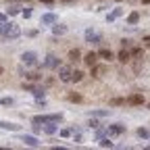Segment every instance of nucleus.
Listing matches in <instances>:
<instances>
[{"label": "nucleus", "mask_w": 150, "mask_h": 150, "mask_svg": "<svg viewBox=\"0 0 150 150\" xmlns=\"http://www.w3.org/2000/svg\"><path fill=\"white\" fill-rule=\"evenodd\" d=\"M61 2H73V0H61Z\"/></svg>", "instance_id": "4c0bfd02"}, {"label": "nucleus", "mask_w": 150, "mask_h": 150, "mask_svg": "<svg viewBox=\"0 0 150 150\" xmlns=\"http://www.w3.org/2000/svg\"><path fill=\"white\" fill-rule=\"evenodd\" d=\"M121 15H123V11H121V8H115L110 15H106V21H108V23H112V21H115L117 17H121Z\"/></svg>", "instance_id": "6ab92c4d"}, {"label": "nucleus", "mask_w": 150, "mask_h": 150, "mask_svg": "<svg viewBox=\"0 0 150 150\" xmlns=\"http://www.w3.org/2000/svg\"><path fill=\"white\" fill-rule=\"evenodd\" d=\"M100 146H102V148H112V142H110L108 138H102V140H100Z\"/></svg>", "instance_id": "393cba45"}, {"label": "nucleus", "mask_w": 150, "mask_h": 150, "mask_svg": "<svg viewBox=\"0 0 150 150\" xmlns=\"http://www.w3.org/2000/svg\"><path fill=\"white\" fill-rule=\"evenodd\" d=\"M92 115H94V117H106L108 112H106V110H96V112H92Z\"/></svg>", "instance_id": "bb28decb"}, {"label": "nucleus", "mask_w": 150, "mask_h": 150, "mask_svg": "<svg viewBox=\"0 0 150 150\" xmlns=\"http://www.w3.org/2000/svg\"><path fill=\"white\" fill-rule=\"evenodd\" d=\"M44 67H52V69H56V67H61V63L56 61V56L48 54V56H46V61H44Z\"/></svg>", "instance_id": "9b49d317"}, {"label": "nucleus", "mask_w": 150, "mask_h": 150, "mask_svg": "<svg viewBox=\"0 0 150 150\" xmlns=\"http://www.w3.org/2000/svg\"><path fill=\"white\" fill-rule=\"evenodd\" d=\"M117 61H119V63H123V65L131 61V52H129V48H121V50L117 52Z\"/></svg>", "instance_id": "6e6552de"}, {"label": "nucleus", "mask_w": 150, "mask_h": 150, "mask_svg": "<svg viewBox=\"0 0 150 150\" xmlns=\"http://www.w3.org/2000/svg\"><path fill=\"white\" fill-rule=\"evenodd\" d=\"M125 104V98H110L108 100V106H123Z\"/></svg>", "instance_id": "4be33fe9"}, {"label": "nucleus", "mask_w": 150, "mask_h": 150, "mask_svg": "<svg viewBox=\"0 0 150 150\" xmlns=\"http://www.w3.org/2000/svg\"><path fill=\"white\" fill-rule=\"evenodd\" d=\"M23 17H25V19H29V17H31V11H29V8H27V11H23Z\"/></svg>", "instance_id": "2f4dec72"}, {"label": "nucleus", "mask_w": 150, "mask_h": 150, "mask_svg": "<svg viewBox=\"0 0 150 150\" xmlns=\"http://www.w3.org/2000/svg\"><path fill=\"white\" fill-rule=\"evenodd\" d=\"M81 61H83V65H86V67H92V65H96V63H98V52L90 50L88 54H83V59H81Z\"/></svg>", "instance_id": "7ed1b4c3"}, {"label": "nucleus", "mask_w": 150, "mask_h": 150, "mask_svg": "<svg viewBox=\"0 0 150 150\" xmlns=\"http://www.w3.org/2000/svg\"><path fill=\"white\" fill-rule=\"evenodd\" d=\"M0 129H8V131H19L21 127H19L17 123H8V121H0Z\"/></svg>", "instance_id": "ddd939ff"}, {"label": "nucleus", "mask_w": 150, "mask_h": 150, "mask_svg": "<svg viewBox=\"0 0 150 150\" xmlns=\"http://www.w3.org/2000/svg\"><path fill=\"white\" fill-rule=\"evenodd\" d=\"M21 61H23V65H35L38 54H35V52H31V50H27V52H23V54H21Z\"/></svg>", "instance_id": "39448f33"}, {"label": "nucleus", "mask_w": 150, "mask_h": 150, "mask_svg": "<svg viewBox=\"0 0 150 150\" xmlns=\"http://www.w3.org/2000/svg\"><path fill=\"white\" fill-rule=\"evenodd\" d=\"M127 23H129V25H136V23H140V13H138V11L129 13V17H127Z\"/></svg>", "instance_id": "f3484780"}, {"label": "nucleus", "mask_w": 150, "mask_h": 150, "mask_svg": "<svg viewBox=\"0 0 150 150\" xmlns=\"http://www.w3.org/2000/svg\"><path fill=\"white\" fill-rule=\"evenodd\" d=\"M106 73H108V65L96 63V65H92V67H90V75H92L94 79H102Z\"/></svg>", "instance_id": "f257e3e1"}, {"label": "nucleus", "mask_w": 150, "mask_h": 150, "mask_svg": "<svg viewBox=\"0 0 150 150\" xmlns=\"http://www.w3.org/2000/svg\"><path fill=\"white\" fill-rule=\"evenodd\" d=\"M0 102H2V104H13V98H2Z\"/></svg>", "instance_id": "7c9ffc66"}, {"label": "nucleus", "mask_w": 150, "mask_h": 150, "mask_svg": "<svg viewBox=\"0 0 150 150\" xmlns=\"http://www.w3.org/2000/svg\"><path fill=\"white\" fill-rule=\"evenodd\" d=\"M21 142H25L27 146H40V142H38V138H33V136H21Z\"/></svg>", "instance_id": "2eb2a0df"}, {"label": "nucleus", "mask_w": 150, "mask_h": 150, "mask_svg": "<svg viewBox=\"0 0 150 150\" xmlns=\"http://www.w3.org/2000/svg\"><path fill=\"white\" fill-rule=\"evenodd\" d=\"M125 104H131V106H142V104H144V96H142V94H131L129 98H125Z\"/></svg>", "instance_id": "20e7f679"}, {"label": "nucleus", "mask_w": 150, "mask_h": 150, "mask_svg": "<svg viewBox=\"0 0 150 150\" xmlns=\"http://www.w3.org/2000/svg\"><path fill=\"white\" fill-rule=\"evenodd\" d=\"M138 136H140V138H150L148 129H144V127H140V129H138Z\"/></svg>", "instance_id": "a878e982"}, {"label": "nucleus", "mask_w": 150, "mask_h": 150, "mask_svg": "<svg viewBox=\"0 0 150 150\" xmlns=\"http://www.w3.org/2000/svg\"><path fill=\"white\" fill-rule=\"evenodd\" d=\"M67 100L69 102H83V96H81V94H69Z\"/></svg>", "instance_id": "5701e85b"}, {"label": "nucleus", "mask_w": 150, "mask_h": 150, "mask_svg": "<svg viewBox=\"0 0 150 150\" xmlns=\"http://www.w3.org/2000/svg\"><path fill=\"white\" fill-rule=\"evenodd\" d=\"M142 4H150V0H142Z\"/></svg>", "instance_id": "e433bc0d"}, {"label": "nucleus", "mask_w": 150, "mask_h": 150, "mask_svg": "<svg viewBox=\"0 0 150 150\" xmlns=\"http://www.w3.org/2000/svg\"><path fill=\"white\" fill-rule=\"evenodd\" d=\"M69 61H71V63H77V61H81V50H79V48H73V50H69Z\"/></svg>", "instance_id": "f8f14e48"}, {"label": "nucleus", "mask_w": 150, "mask_h": 150, "mask_svg": "<svg viewBox=\"0 0 150 150\" xmlns=\"http://www.w3.org/2000/svg\"><path fill=\"white\" fill-rule=\"evenodd\" d=\"M117 2H121V0H117Z\"/></svg>", "instance_id": "58836bf2"}, {"label": "nucleus", "mask_w": 150, "mask_h": 150, "mask_svg": "<svg viewBox=\"0 0 150 150\" xmlns=\"http://www.w3.org/2000/svg\"><path fill=\"white\" fill-rule=\"evenodd\" d=\"M40 2H44V4H54V0H40Z\"/></svg>", "instance_id": "473e14b6"}, {"label": "nucleus", "mask_w": 150, "mask_h": 150, "mask_svg": "<svg viewBox=\"0 0 150 150\" xmlns=\"http://www.w3.org/2000/svg\"><path fill=\"white\" fill-rule=\"evenodd\" d=\"M148 108H150V104H148Z\"/></svg>", "instance_id": "ea45409f"}, {"label": "nucleus", "mask_w": 150, "mask_h": 150, "mask_svg": "<svg viewBox=\"0 0 150 150\" xmlns=\"http://www.w3.org/2000/svg\"><path fill=\"white\" fill-rule=\"evenodd\" d=\"M121 46H123V48H129V46H131V40H125V38H123V40H121Z\"/></svg>", "instance_id": "cd10ccee"}, {"label": "nucleus", "mask_w": 150, "mask_h": 150, "mask_svg": "<svg viewBox=\"0 0 150 150\" xmlns=\"http://www.w3.org/2000/svg\"><path fill=\"white\" fill-rule=\"evenodd\" d=\"M98 59H104V61L110 63V61H115L117 56L112 54V50H108V48H100V50H98Z\"/></svg>", "instance_id": "9d476101"}, {"label": "nucleus", "mask_w": 150, "mask_h": 150, "mask_svg": "<svg viewBox=\"0 0 150 150\" xmlns=\"http://www.w3.org/2000/svg\"><path fill=\"white\" fill-rule=\"evenodd\" d=\"M61 136H63V138H69V136H71V129H61Z\"/></svg>", "instance_id": "c756f323"}, {"label": "nucleus", "mask_w": 150, "mask_h": 150, "mask_svg": "<svg viewBox=\"0 0 150 150\" xmlns=\"http://www.w3.org/2000/svg\"><path fill=\"white\" fill-rule=\"evenodd\" d=\"M106 134H108V136H121V134H125V125L115 123V125H110V127L106 129Z\"/></svg>", "instance_id": "0eeeda50"}, {"label": "nucleus", "mask_w": 150, "mask_h": 150, "mask_svg": "<svg viewBox=\"0 0 150 150\" xmlns=\"http://www.w3.org/2000/svg\"><path fill=\"white\" fill-rule=\"evenodd\" d=\"M25 77H27V79H31V81H40V79H42V75L31 71V73H25Z\"/></svg>", "instance_id": "b1692460"}, {"label": "nucleus", "mask_w": 150, "mask_h": 150, "mask_svg": "<svg viewBox=\"0 0 150 150\" xmlns=\"http://www.w3.org/2000/svg\"><path fill=\"white\" fill-rule=\"evenodd\" d=\"M71 73H73L71 67H59V77H61V81H71Z\"/></svg>", "instance_id": "1a4fd4ad"}, {"label": "nucleus", "mask_w": 150, "mask_h": 150, "mask_svg": "<svg viewBox=\"0 0 150 150\" xmlns=\"http://www.w3.org/2000/svg\"><path fill=\"white\" fill-rule=\"evenodd\" d=\"M0 21H6V17H4L2 13H0Z\"/></svg>", "instance_id": "c9c22d12"}, {"label": "nucleus", "mask_w": 150, "mask_h": 150, "mask_svg": "<svg viewBox=\"0 0 150 150\" xmlns=\"http://www.w3.org/2000/svg\"><path fill=\"white\" fill-rule=\"evenodd\" d=\"M129 52H131V59H144V50L140 48V46H134V48H129Z\"/></svg>", "instance_id": "4468645a"}, {"label": "nucleus", "mask_w": 150, "mask_h": 150, "mask_svg": "<svg viewBox=\"0 0 150 150\" xmlns=\"http://www.w3.org/2000/svg\"><path fill=\"white\" fill-rule=\"evenodd\" d=\"M25 35H29V38H35V35H38V29H29V31H25Z\"/></svg>", "instance_id": "c85d7f7f"}, {"label": "nucleus", "mask_w": 150, "mask_h": 150, "mask_svg": "<svg viewBox=\"0 0 150 150\" xmlns=\"http://www.w3.org/2000/svg\"><path fill=\"white\" fill-rule=\"evenodd\" d=\"M144 42H146V44L150 46V35H144Z\"/></svg>", "instance_id": "72a5a7b5"}, {"label": "nucleus", "mask_w": 150, "mask_h": 150, "mask_svg": "<svg viewBox=\"0 0 150 150\" xmlns=\"http://www.w3.org/2000/svg\"><path fill=\"white\" fill-rule=\"evenodd\" d=\"M52 33L54 35H63V33H67V27L65 25H54L52 27Z\"/></svg>", "instance_id": "412c9836"}, {"label": "nucleus", "mask_w": 150, "mask_h": 150, "mask_svg": "<svg viewBox=\"0 0 150 150\" xmlns=\"http://www.w3.org/2000/svg\"><path fill=\"white\" fill-rule=\"evenodd\" d=\"M83 75H86V73H83L81 69H73V73H71V81H75V83L81 81V79H83Z\"/></svg>", "instance_id": "dca6fc26"}, {"label": "nucleus", "mask_w": 150, "mask_h": 150, "mask_svg": "<svg viewBox=\"0 0 150 150\" xmlns=\"http://www.w3.org/2000/svg\"><path fill=\"white\" fill-rule=\"evenodd\" d=\"M59 121H63V115L59 112V115H38V117H33L31 119V123H59Z\"/></svg>", "instance_id": "f03ea898"}, {"label": "nucleus", "mask_w": 150, "mask_h": 150, "mask_svg": "<svg viewBox=\"0 0 150 150\" xmlns=\"http://www.w3.org/2000/svg\"><path fill=\"white\" fill-rule=\"evenodd\" d=\"M42 23H44V25L56 23V15H52V13H48V15H42Z\"/></svg>", "instance_id": "a211bd4d"}, {"label": "nucleus", "mask_w": 150, "mask_h": 150, "mask_svg": "<svg viewBox=\"0 0 150 150\" xmlns=\"http://www.w3.org/2000/svg\"><path fill=\"white\" fill-rule=\"evenodd\" d=\"M86 40H88L90 44H100V42H102V35L96 33V31H92V29H88V31H86Z\"/></svg>", "instance_id": "423d86ee"}, {"label": "nucleus", "mask_w": 150, "mask_h": 150, "mask_svg": "<svg viewBox=\"0 0 150 150\" xmlns=\"http://www.w3.org/2000/svg\"><path fill=\"white\" fill-rule=\"evenodd\" d=\"M2 75H4V67H2V65H0V77H2Z\"/></svg>", "instance_id": "f704fd0d"}, {"label": "nucleus", "mask_w": 150, "mask_h": 150, "mask_svg": "<svg viewBox=\"0 0 150 150\" xmlns=\"http://www.w3.org/2000/svg\"><path fill=\"white\" fill-rule=\"evenodd\" d=\"M44 134H48V136H52V134H56V125H52V123H46L44 127Z\"/></svg>", "instance_id": "aec40b11"}]
</instances>
